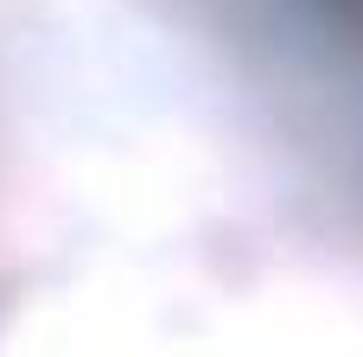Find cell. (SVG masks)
Masks as SVG:
<instances>
[{
  "mask_svg": "<svg viewBox=\"0 0 363 357\" xmlns=\"http://www.w3.org/2000/svg\"><path fill=\"white\" fill-rule=\"evenodd\" d=\"M345 6H363V0H345Z\"/></svg>",
  "mask_w": 363,
  "mask_h": 357,
  "instance_id": "cell-1",
  "label": "cell"
}]
</instances>
